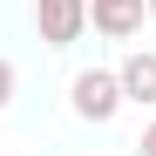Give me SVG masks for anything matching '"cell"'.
<instances>
[{
	"instance_id": "1",
	"label": "cell",
	"mask_w": 156,
	"mask_h": 156,
	"mask_svg": "<svg viewBox=\"0 0 156 156\" xmlns=\"http://www.w3.org/2000/svg\"><path fill=\"white\" fill-rule=\"evenodd\" d=\"M68 109L82 115V122H115V109H122V82H115V68H82L68 82Z\"/></svg>"
},
{
	"instance_id": "2",
	"label": "cell",
	"mask_w": 156,
	"mask_h": 156,
	"mask_svg": "<svg viewBox=\"0 0 156 156\" xmlns=\"http://www.w3.org/2000/svg\"><path fill=\"white\" fill-rule=\"evenodd\" d=\"M88 27V0H34V34L48 48H75Z\"/></svg>"
},
{
	"instance_id": "3",
	"label": "cell",
	"mask_w": 156,
	"mask_h": 156,
	"mask_svg": "<svg viewBox=\"0 0 156 156\" xmlns=\"http://www.w3.org/2000/svg\"><path fill=\"white\" fill-rule=\"evenodd\" d=\"M115 82H122V102H136V109H156V48H136V55L115 68Z\"/></svg>"
},
{
	"instance_id": "4",
	"label": "cell",
	"mask_w": 156,
	"mask_h": 156,
	"mask_svg": "<svg viewBox=\"0 0 156 156\" xmlns=\"http://www.w3.org/2000/svg\"><path fill=\"white\" fill-rule=\"evenodd\" d=\"M88 27L109 41H129L143 27V0H88Z\"/></svg>"
},
{
	"instance_id": "5",
	"label": "cell",
	"mask_w": 156,
	"mask_h": 156,
	"mask_svg": "<svg viewBox=\"0 0 156 156\" xmlns=\"http://www.w3.org/2000/svg\"><path fill=\"white\" fill-rule=\"evenodd\" d=\"M7 102H14V61L0 55V109H7Z\"/></svg>"
},
{
	"instance_id": "6",
	"label": "cell",
	"mask_w": 156,
	"mask_h": 156,
	"mask_svg": "<svg viewBox=\"0 0 156 156\" xmlns=\"http://www.w3.org/2000/svg\"><path fill=\"white\" fill-rule=\"evenodd\" d=\"M136 149H143V156H156V122L143 129V143H136Z\"/></svg>"
},
{
	"instance_id": "7",
	"label": "cell",
	"mask_w": 156,
	"mask_h": 156,
	"mask_svg": "<svg viewBox=\"0 0 156 156\" xmlns=\"http://www.w3.org/2000/svg\"><path fill=\"white\" fill-rule=\"evenodd\" d=\"M143 20H156V0H143Z\"/></svg>"
},
{
	"instance_id": "8",
	"label": "cell",
	"mask_w": 156,
	"mask_h": 156,
	"mask_svg": "<svg viewBox=\"0 0 156 156\" xmlns=\"http://www.w3.org/2000/svg\"><path fill=\"white\" fill-rule=\"evenodd\" d=\"M0 149H7V143H0Z\"/></svg>"
}]
</instances>
